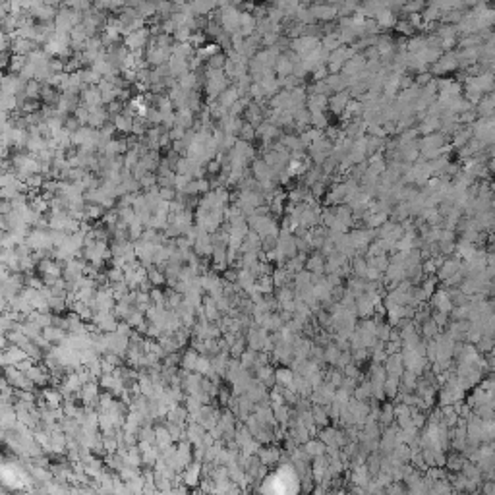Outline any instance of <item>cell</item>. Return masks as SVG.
<instances>
[{"label":"cell","instance_id":"27","mask_svg":"<svg viewBox=\"0 0 495 495\" xmlns=\"http://www.w3.org/2000/svg\"><path fill=\"white\" fill-rule=\"evenodd\" d=\"M428 46V41H426V35H414V37H410L408 41H406V52H410V54H420L424 48Z\"/></svg>","mask_w":495,"mask_h":495},{"label":"cell","instance_id":"38","mask_svg":"<svg viewBox=\"0 0 495 495\" xmlns=\"http://www.w3.org/2000/svg\"><path fill=\"white\" fill-rule=\"evenodd\" d=\"M366 271H368V261H366V257H362V255L352 257V273L356 275V279H364V277H366Z\"/></svg>","mask_w":495,"mask_h":495},{"label":"cell","instance_id":"20","mask_svg":"<svg viewBox=\"0 0 495 495\" xmlns=\"http://www.w3.org/2000/svg\"><path fill=\"white\" fill-rule=\"evenodd\" d=\"M273 72L279 76V78H287V76H292V62H290V58L285 54V52H281L279 54V58L275 60V66H273Z\"/></svg>","mask_w":495,"mask_h":495},{"label":"cell","instance_id":"60","mask_svg":"<svg viewBox=\"0 0 495 495\" xmlns=\"http://www.w3.org/2000/svg\"><path fill=\"white\" fill-rule=\"evenodd\" d=\"M412 83H414V78H412V76H408V74H403V76H401V91L408 89Z\"/></svg>","mask_w":495,"mask_h":495},{"label":"cell","instance_id":"19","mask_svg":"<svg viewBox=\"0 0 495 495\" xmlns=\"http://www.w3.org/2000/svg\"><path fill=\"white\" fill-rule=\"evenodd\" d=\"M306 271H310L312 275H317V277H321V273H325V257L317 251L314 255H310V257H306Z\"/></svg>","mask_w":495,"mask_h":495},{"label":"cell","instance_id":"18","mask_svg":"<svg viewBox=\"0 0 495 495\" xmlns=\"http://www.w3.org/2000/svg\"><path fill=\"white\" fill-rule=\"evenodd\" d=\"M238 99H240V93L236 91V87H234V85H232V87L228 85V87H226V89L223 91L219 97H217V105H219V107H223L225 111H228V109H230V107H232Z\"/></svg>","mask_w":495,"mask_h":495},{"label":"cell","instance_id":"8","mask_svg":"<svg viewBox=\"0 0 495 495\" xmlns=\"http://www.w3.org/2000/svg\"><path fill=\"white\" fill-rule=\"evenodd\" d=\"M364 70H366V58H364L362 52H356V54L342 66L340 74L346 76V78H354V76H358V74L364 72Z\"/></svg>","mask_w":495,"mask_h":495},{"label":"cell","instance_id":"16","mask_svg":"<svg viewBox=\"0 0 495 495\" xmlns=\"http://www.w3.org/2000/svg\"><path fill=\"white\" fill-rule=\"evenodd\" d=\"M460 259L456 257V255H453V257H447L443 263H441V267L437 269V275H439V279L445 283L447 279H449L451 275H454L456 271H458V267H460Z\"/></svg>","mask_w":495,"mask_h":495},{"label":"cell","instance_id":"45","mask_svg":"<svg viewBox=\"0 0 495 495\" xmlns=\"http://www.w3.org/2000/svg\"><path fill=\"white\" fill-rule=\"evenodd\" d=\"M356 310H358V314L360 315H370L373 312V302H371L368 296H360V298H358Z\"/></svg>","mask_w":495,"mask_h":495},{"label":"cell","instance_id":"24","mask_svg":"<svg viewBox=\"0 0 495 495\" xmlns=\"http://www.w3.org/2000/svg\"><path fill=\"white\" fill-rule=\"evenodd\" d=\"M373 20H375V23L379 25V29H389V27H395V25H397L399 16H397L395 12H391V10L385 8V10H381Z\"/></svg>","mask_w":495,"mask_h":495},{"label":"cell","instance_id":"36","mask_svg":"<svg viewBox=\"0 0 495 495\" xmlns=\"http://www.w3.org/2000/svg\"><path fill=\"white\" fill-rule=\"evenodd\" d=\"M482 97H484L482 91L476 89V87L470 85V83H464V101H468L472 107H476V105L482 101Z\"/></svg>","mask_w":495,"mask_h":495},{"label":"cell","instance_id":"53","mask_svg":"<svg viewBox=\"0 0 495 495\" xmlns=\"http://www.w3.org/2000/svg\"><path fill=\"white\" fill-rule=\"evenodd\" d=\"M82 397H83L85 403H93V399L97 397V385H85Z\"/></svg>","mask_w":495,"mask_h":495},{"label":"cell","instance_id":"51","mask_svg":"<svg viewBox=\"0 0 495 495\" xmlns=\"http://www.w3.org/2000/svg\"><path fill=\"white\" fill-rule=\"evenodd\" d=\"M395 27H397V29H399V31H401L403 35H406V37H414V31H416V29H414V27H412V25L408 23V20H399Z\"/></svg>","mask_w":495,"mask_h":495},{"label":"cell","instance_id":"10","mask_svg":"<svg viewBox=\"0 0 495 495\" xmlns=\"http://www.w3.org/2000/svg\"><path fill=\"white\" fill-rule=\"evenodd\" d=\"M348 101H350V95H348V91H340V93H333L331 97H329V103H327V109H331L333 113L340 116V114L344 113V109H346V105H348Z\"/></svg>","mask_w":495,"mask_h":495},{"label":"cell","instance_id":"52","mask_svg":"<svg viewBox=\"0 0 495 495\" xmlns=\"http://www.w3.org/2000/svg\"><path fill=\"white\" fill-rule=\"evenodd\" d=\"M190 182H192L190 176H182V174H176V176H174V186H176V190H178L180 194L186 192V188H188Z\"/></svg>","mask_w":495,"mask_h":495},{"label":"cell","instance_id":"32","mask_svg":"<svg viewBox=\"0 0 495 495\" xmlns=\"http://www.w3.org/2000/svg\"><path fill=\"white\" fill-rule=\"evenodd\" d=\"M346 263H348V259H346L342 253L335 251V253H331L329 257H325V271L335 273V271H338L342 265H346Z\"/></svg>","mask_w":495,"mask_h":495},{"label":"cell","instance_id":"5","mask_svg":"<svg viewBox=\"0 0 495 495\" xmlns=\"http://www.w3.org/2000/svg\"><path fill=\"white\" fill-rule=\"evenodd\" d=\"M443 145H447V135H443L441 132H433V134L424 135L418 141V149L420 151H435V149H441Z\"/></svg>","mask_w":495,"mask_h":495},{"label":"cell","instance_id":"28","mask_svg":"<svg viewBox=\"0 0 495 495\" xmlns=\"http://www.w3.org/2000/svg\"><path fill=\"white\" fill-rule=\"evenodd\" d=\"M366 163H368V168H371L377 176H381L383 172H385V168H387V159H385L383 153L371 155L370 159H366Z\"/></svg>","mask_w":495,"mask_h":495},{"label":"cell","instance_id":"39","mask_svg":"<svg viewBox=\"0 0 495 495\" xmlns=\"http://www.w3.org/2000/svg\"><path fill=\"white\" fill-rule=\"evenodd\" d=\"M366 261H368V267H373V269H377L379 273L383 271H387L389 267V257L387 255H375V257H366Z\"/></svg>","mask_w":495,"mask_h":495},{"label":"cell","instance_id":"31","mask_svg":"<svg viewBox=\"0 0 495 495\" xmlns=\"http://www.w3.org/2000/svg\"><path fill=\"white\" fill-rule=\"evenodd\" d=\"M433 306H435L441 314H449L451 308H453V304H451V300H449V294L445 292V290H437V292L433 294Z\"/></svg>","mask_w":495,"mask_h":495},{"label":"cell","instance_id":"34","mask_svg":"<svg viewBox=\"0 0 495 495\" xmlns=\"http://www.w3.org/2000/svg\"><path fill=\"white\" fill-rule=\"evenodd\" d=\"M338 46H342L340 39H338V31H331V33H327V35L321 37V48H325L327 52L337 50Z\"/></svg>","mask_w":495,"mask_h":495},{"label":"cell","instance_id":"33","mask_svg":"<svg viewBox=\"0 0 495 495\" xmlns=\"http://www.w3.org/2000/svg\"><path fill=\"white\" fill-rule=\"evenodd\" d=\"M385 370L389 371V377H399V375H403V356L391 354V358L387 360Z\"/></svg>","mask_w":495,"mask_h":495},{"label":"cell","instance_id":"6","mask_svg":"<svg viewBox=\"0 0 495 495\" xmlns=\"http://www.w3.org/2000/svg\"><path fill=\"white\" fill-rule=\"evenodd\" d=\"M310 10L314 14L315 22L331 23L337 18V6L335 4H314V6H310Z\"/></svg>","mask_w":495,"mask_h":495},{"label":"cell","instance_id":"21","mask_svg":"<svg viewBox=\"0 0 495 495\" xmlns=\"http://www.w3.org/2000/svg\"><path fill=\"white\" fill-rule=\"evenodd\" d=\"M244 39L255 33V18L251 12H240V31H238Z\"/></svg>","mask_w":495,"mask_h":495},{"label":"cell","instance_id":"35","mask_svg":"<svg viewBox=\"0 0 495 495\" xmlns=\"http://www.w3.org/2000/svg\"><path fill=\"white\" fill-rule=\"evenodd\" d=\"M300 137V141H302V145H304V149H308L314 141H317L319 137H323V132L321 130H315V128H308L306 132H302V134L298 135Z\"/></svg>","mask_w":495,"mask_h":495},{"label":"cell","instance_id":"42","mask_svg":"<svg viewBox=\"0 0 495 495\" xmlns=\"http://www.w3.org/2000/svg\"><path fill=\"white\" fill-rule=\"evenodd\" d=\"M312 128H315V130H327L329 128V118H327V114L325 113H315V114H312Z\"/></svg>","mask_w":495,"mask_h":495},{"label":"cell","instance_id":"25","mask_svg":"<svg viewBox=\"0 0 495 495\" xmlns=\"http://www.w3.org/2000/svg\"><path fill=\"white\" fill-rule=\"evenodd\" d=\"M439 118H435V116H428L426 114V118H422L420 120V124H418V128H416V132L418 134H433V132H439Z\"/></svg>","mask_w":495,"mask_h":495},{"label":"cell","instance_id":"49","mask_svg":"<svg viewBox=\"0 0 495 495\" xmlns=\"http://www.w3.org/2000/svg\"><path fill=\"white\" fill-rule=\"evenodd\" d=\"M105 213V209L101 205H85V219H99Z\"/></svg>","mask_w":495,"mask_h":495},{"label":"cell","instance_id":"50","mask_svg":"<svg viewBox=\"0 0 495 495\" xmlns=\"http://www.w3.org/2000/svg\"><path fill=\"white\" fill-rule=\"evenodd\" d=\"M310 194H312V198H314L315 202L317 200H321L323 196H325V184L323 182H315L310 186Z\"/></svg>","mask_w":495,"mask_h":495},{"label":"cell","instance_id":"9","mask_svg":"<svg viewBox=\"0 0 495 495\" xmlns=\"http://www.w3.org/2000/svg\"><path fill=\"white\" fill-rule=\"evenodd\" d=\"M251 176L257 182H273V170L263 159H253L251 161Z\"/></svg>","mask_w":495,"mask_h":495},{"label":"cell","instance_id":"48","mask_svg":"<svg viewBox=\"0 0 495 495\" xmlns=\"http://www.w3.org/2000/svg\"><path fill=\"white\" fill-rule=\"evenodd\" d=\"M426 8V4L424 2H410V4H403V10L401 12H405V14H420L422 10Z\"/></svg>","mask_w":495,"mask_h":495},{"label":"cell","instance_id":"3","mask_svg":"<svg viewBox=\"0 0 495 495\" xmlns=\"http://www.w3.org/2000/svg\"><path fill=\"white\" fill-rule=\"evenodd\" d=\"M319 46H321V39L310 37V35H302V37L290 41V50H292L294 54H298L300 58L308 56L310 52H314L315 48H319Z\"/></svg>","mask_w":495,"mask_h":495},{"label":"cell","instance_id":"59","mask_svg":"<svg viewBox=\"0 0 495 495\" xmlns=\"http://www.w3.org/2000/svg\"><path fill=\"white\" fill-rule=\"evenodd\" d=\"M424 335H426V337H435V335H437V325H435L433 321H428V323L424 325Z\"/></svg>","mask_w":495,"mask_h":495},{"label":"cell","instance_id":"56","mask_svg":"<svg viewBox=\"0 0 495 495\" xmlns=\"http://www.w3.org/2000/svg\"><path fill=\"white\" fill-rule=\"evenodd\" d=\"M312 416H314L315 424H319V426H325V424H327V414H325L321 408H315L314 412H312Z\"/></svg>","mask_w":495,"mask_h":495},{"label":"cell","instance_id":"17","mask_svg":"<svg viewBox=\"0 0 495 495\" xmlns=\"http://www.w3.org/2000/svg\"><path fill=\"white\" fill-rule=\"evenodd\" d=\"M327 103H329V97H325V95H308V99H306V109H308V113L310 114L325 113Z\"/></svg>","mask_w":495,"mask_h":495},{"label":"cell","instance_id":"2","mask_svg":"<svg viewBox=\"0 0 495 495\" xmlns=\"http://www.w3.org/2000/svg\"><path fill=\"white\" fill-rule=\"evenodd\" d=\"M458 68V60H456V50H449V52H443L441 58L429 66V74L431 76H447L449 72H454Z\"/></svg>","mask_w":495,"mask_h":495},{"label":"cell","instance_id":"57","mask_svg":"<svg viewBox=\"0 0 495 495\" xmlns=\"http://www.w3.org/2000/svg\"><path fill=\"white\" fill-rule=\"evenodd\" d=\"M422 273H426V275H433V273H437V265H435V261H433V259H426V263L422 265Z\"/></svg>","mask_w":495,"mask_h":495},{"label":"cell","instance_id":"13","mask_svg":"<svg viewBox=\"0 0 495 495\" xmlns=\"http://www.w3.org/2000/svg\"><path fill=\"white\" fill-rule=\"evenodd\" d=\"M344 196H346L344 184H342V182L333 184V186H331V192H327V196H325L327 207H337V205H340V203L344 202Z\"/></svg>","mask_w":495,"mask_h":495},{"label":"cell","instance_id":"14","mask_svg":"<svg viewBox=\"0 0 495 495\" xmlns=\"http://www.w3.org/2000/svg\"><path fill=\"white\" fill-rule=\"evenodd\" d=\"M259 251H261V238L253 230H248L246 238L242 240L240 246V253H259Z\"/></svg>","mask_w":495,"mask_h":495},{"label":"cell","instance_id":"30","mask_svg":"<svg viewBox=\"0 0 495 495\" xmlns=\"http://www.w3.org/2000/svg\"><path fill=\"white\" fill-rule=\"evenodd\" d=\"M279 139H281L279 143H281L283 147H287L290 153H294V151H304V145H302V141H300V137H298V135L283 134Z\"/></svg>","mask_w":495,"mask_h":495},{"label":"cell","instance_id":"4","mask_svg":"<svg viewBox=\"0 0 495 495\" xmlns=\"http://www.w3.org/2000/svg\"><path fill=\"white\" fill-rule=\"evenodd\" d=\"M147 43H149V29H147V27L135 29V31H132L130 35L124 37V46H126L130 52L141 50Z\"/></svg>","mask_w":495,"mask_h":495},{"label":"cell","instance_id":"63","mask_svg":"<svg viewBox=\"0 0 495 495\" xmlns=\"http://www.w3.org/2000/svg\"><path fill=\"white\" fill-rule=\"evenodd\" d=\"M253 362H255V352H253V350L242 354V366H251Z\"/></svg>","mask_w":495,"mask_h":495},{"label":"cell","instance_id":"46","mask_svg":"<svg viewBox=\"0 0 495 495\" xmlns=\"http://www.w3.org/2000/svg\"><path fill=\"white\" fill-rule=\"evenodd\" d=\"M273 279H271L269 275L267 277H261L259 281H255V289L259 290V292H265V294H269L271 290H273Z\"/></svg>","mask_w":495,"mask_h":495},{"label":"cell","instance_id":"58","mask_svg":"<svg viewBox=\"0 0 495 495\" xmlns=\"http://www.w3.org/2000/svg\"><path fill=\"white\" fill-rule=\"evenodd\" d=\"M205 166H207V172H209V174H219V172H221V165H219V161H217V159L209 161Z\"/></svg>","mask_w":495,"mask_h":495},{"label":"cell","instance_id":"41","mask_svg":"<svg viewBox=\"0 0 495 495\" xmlns=\"http://www.w3.org/2000/svg\"><path fill=\"white\" fill-rule=\"evenodd\" d=\"M271 279H273V285H277V287H287L289 281L292 279V275H289V273L285 271V267H279V269L273 273Z\"/></svg>","mask_w":495,"mask_h":495},{"label":"cell","instance_id":"54","mask_svg":"<svg viewBox=\"0 0 495 495\" xmlns=\"http://www.w3.org/2000/svg\"><path fill=\"white\" fill-rule=\"evenodd\" d=\"M431 80H433V76H431L429 72H422V74H418V76H416L414 83H416L418 87H424V85H428Z\"/></svg>","mask_w":495,"mask_h":495},{"label":"cell","instance_id":"15","mask_svg":"<svg viewBox=\"0 0 495 495\" xmlns=\"http://www.w3.org/2000/svg\"><path fill=\"white\" fill-rule=\"evenodd\" d=\"M474 113L478 118H494V95L488 93L482 97V101L474 107Z\"/></svg>","mask_w":495,"mask_h":495},{"label":"cell","instance_id":"47","mask_svg":"<svg viewBox=\"0 0 495 495\" xmlns=\"http://www.w3.org/2000/svg\"><path fill=\"white\" fill-rule=\"evenodd\" d=\"M240 139L242 141H248V143H251V139H255V128L253 126H249L248 122L242 124V130H240Z\"/></svg>","mask_w":495,"mask_h":495},{"label":"cell","instance_id":"7","mask_svg":"<svg viewBox=\"0 0 495 495\" xmlns=\"http://www.w3.org/2000/svg\"><path fill=\"white\" fill-rule=\"evenodd\" d=\"M242 124H244V120L242 118H238V116H230V114H226L223 116L221 120H219V130H223V134L225 135H236L240 134V130H242Z\"/></svg>","mask_w":495,"mask_h":495},{"label":"cell","instance_id":"29","mask_svg":"<svg viewBox=\"0 0 495 495\" xmlns=\"http://www.w3.org/2000/svg\"><path fill=\"white\" fill-rule=\"evenodd\" d=\"M385 149V139L383 137H375V135H366V155H375L381 153Z\"/></svg>","mask_w":495,"mask_h":495},{"label":"cell","instance_id":"11","mask_svg":"<svg viewBox=\"0 0 495 495\" xmlns=\"http://www.w3.org/2000/svg\"><path fill=\"white\" fill-rule=\"evenodd\" d=\"M281 135H283V130L277 128V126H273V124H269L267 120H263V122L255 128V137H259L261 141H273L275 137H281Z\"/></svg>","mask_w":495,"mask_h":495},{"label":"cell","instance_id":"55","mask_svg":"<svg viewBox=\"0 0 495 495\" xmlns=\"http://www.w3.org/2000/svg\"><path fill=\"white\" fill-rule=\"evenodd\" d=\"M198 358H200V356H198L194 350H190V352L184 356V366H186L188 370H194V368H196V362H198Z\"/></svg>","mask_w":495,"mask_h":495},{"label":"cell","instance_id":"61","mask_svg":"<svg viewBox=\"0 0 495 495\" xmlns=\"http://www.w3.org/2000/svg\"><path fill=\"white\" fill-rule=\"evenodd\" d=\"M325 360L331 362V364H337V360H338V350L337 348H329V350L325 352Z\"/></svg>","mask_w":495,"mask_h":495},{"label":"cell","instance_id":"22","mask_svg":"<svg viewBox=\"0 0 495 495\" xmlns=\"http://www.w3.org/2000/svg\"><path fill=\"white\" fill-rule=\"evenodd\" d=\"M325 83L331 89V93H340V91L348 89V82H346V78L342 74H329L325 78Z\"/></svg>","mask_w":495,"mask_h":495},{"label":"cell","instance_id":"44","mask_svg":"<svg viewBox=\"0 0 495 495\" xmlns=\"http://www.w3.org/2000/svg\"><path fill=\"white\" fill-rule=\"evenodd\" d=\"M225 62H226V54L225 52H219V54H215V56H211L207 60V70H223Z\"/></svg>","mask_w":495,"mask_h":495},{"label":"cell","instance_id":"62","mask_svg":"<svg viewBox=\"0 0 495 495\" xmlns=\"http://www.w3.org/2000/svg\"><path fill=\"white\" fill-rule=\"evenodd\" d=\"M39 91H41L39 83H37V82H31V83L27 85V97H37V95H39Z\"/></svg>","mask_w":495,"mask_h":495},{"label":"cell","instance_id":"23","mask_svg":"<svg viewBox=\"0 0 495 495\" xmlns=\"http://www.w3.org/2000/svg\"><path fill=\"white\" fill-rule=\"evenodd\" d=\"M174 126L182 130H190L194 126V113L190 109H178L174 114Z\"/></svg>","mask_w":495,"mask_h":495},{"label":"cell","instance_id":"37","mask_svg":"<svg viewBox=\"0 0 495 495\" xmlns=\"http://www.w3.org/2000/svg\"><path fill=\"white\" fill-rule=\"evenodd\" d=\"M420 16H422V22L424 23H433V22H439V18H441V12L433 6V4H428L422 12H420Z\"/></svg>","mask_w":495,"mask_h":495},{"label":"cell","instance_id":"1","mask_svg":"<svg viewBox=\"0 0 495 495\" xmlns=\"http://www.w3.org/2000/svg\"><path fill=\"white\" fill-rule=\"evenodd\" d=\"M203 78H205L203 80L205 82V91L209 93V101H215L228 87V82H230L223 70H205Z\"/></svg>","mask_w":495,"mask_h":495},{"label":"cell","instance_id":"43","mask_svg":"<svg viewBox=\"0 0 495 495\" xmlns=\"http://www.w3.org/2000/svg\"><path fill=\"white\" fill-rule=\"evenodd\" d=\"M335 219H337V215H335V207H325V209H321V226L331 228L333 223H335Z\"/></svg>","mask_w":495,"mask_h":495},{"label":"cell","instance_id":"12","mask_svg":"<svg viewBox=\"0 0 495 495\" xmlns=\"http://www.w3.org/2000/svg\"><path fill=\"white\" fill-rule=\"evenodd\" d=\"M82 99H83V107H85L87 111L99 109V107L103 105V101H101V91H99L97 85H89L87 89L83 91Z\"/></svg>","mask_w":495,"mask_h":495},{"label":"cell","instance_id":"40","mask_svg":"<svg viewBox=\"0 0 495 495\" xmlns=\"http://www.w3.org/2000/svg\"><path fill=\"white\" fill-rule=\"evenodd\" d=\"M213 8H215V4H211V2H194V4H190V10H192V14H194L196 18H198V16L209 14Z\"/></svg>","mask_w":495,"mask_h":495},{"label":"cell","instance_id":"26","mask_svg":"<svg viewBox=\"0 0 495 495\" xmlns=\"http://www.w3.org/2000/svg\"><path fill=\"white\" fill-rule=\"evenodd\" d=\"M468 139H472V130H470V126H460V128L453 134V145H451V147L460 149V147H464V145L468 143Z\"/></svg>","mask_w":495,"mask_h":495}]
</instances>
